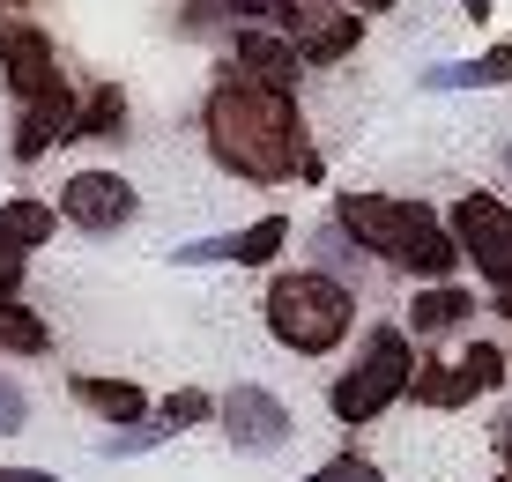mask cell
Wrapping results in <instances>:
<instances>
[{
	"label": "cell",
	"instance_id": "cell-1",
	"mask_svg": "<svg viewBox=\"0 0 512 482\" xmlns=\"http://www.w3.org/2000/svg\"><path fill=\"white\" fill-rule=\"evenodd\" d=\"M201 134L208 156H216L231 178L245 186H282V178H320V156L305 141V119H297V97H275V89L223 75L201 104Z\"/></svg>",
	"mask_w": 512,
	"mask_h": 482
},
{
	"label": "cell",
	"instance_id": "cell-2",
	"mask_svg": "<svg viewBox=\"0 0 512 482\" xmlns=\"http://www.w3.org/2000/svg\"><path fill=\"white\" fill-rule=\"evenodd\" d=\"M334 223L372 260L401 267V275H416V282H453V267H461V245H453L446 216H431L423 201H401V193H342V201H334Z\"/></svg>",
	"mask_w": 512,
	"mask_h": 482
},
{
	"label": "cell",
	"instance_id": "cell-3",
	"mask_svg": "<svg viewBox=\"0 0 512 482\" xmlns=\"http://www.w3.org/2000/svg\"><path fill=\"white\" fill-rule=\"evenodd\" d=\"M268 334L290 356H327L349 342V319H357V290L327 267H282L268 282Z\"/></svg>",
	"mask_w": 512,
	"mask_h": 482
},
{
	"label": "cell",
	"instance_id": "cell-4",
	"mask_svg": "<svg viewBox=\"0 0 512 482\" xmlns=\"http://www.w3.org/2000/svg\"><path fill=\"white\" fill-rule=\"evenodd\" d=\"M409 379H416L409 334H401V327H372L364 356L327 386V408H334V423H372V416H386V408L409 394Z\"/></svg>",
	"mask_w": 512,
	"mask_h": 482
},
{
	"label": "cell",
	"instance_id": "cell-5",
	"mask_svg": "<svg viewBox=\"0 0 512 482\" xmlns=\"http://www.w3.org/2000/svg\"><path fill=\"white\" fill-rule=\"evenodd\" d=\"M446 230H453V245H461V260H475V275L498 297H512V208L498 193H461Z\"/></svg>",
	"mask_w": 512,
	"mask_h": 482
},
{
	"label": "cell",
	"instance_id": "cell-6",
	"mask_svg": "<svg viewBox=\"0 0 512 482\" xmlns=\"http://www.w3.org/2000/svg\"><path fill=\"white\" fill-rule=\"evenodd\" d=\"M505 349L498 342H468L461 356H446V364H416V379H409V394L423 408H468L475 394H498L505 386Z\"/></svg>",
	"mask_w": 512,
	"mask_h": 482
},
{
	"label": "cell",
	"instance_id": "cell-7",
	"mask_svg": "<svg viewBox=\"0 0 512 482\" xmlns=\"http://www.w3.org/2000/svg\"><path fill=\"white\" fill-rule=\"evenodd\" d=\"M216 416H223V438L238 445V453H282L297 431V416H290V401L268 394V386H253V379H238L231 394L216 401Z\"/></svg>",
	"mask_w": 512,
	"mask_h": 482
},
{
	"label": "cell",
	"instance_id": "cell-8",
	"mask_svg": "<svg viewBox=\"0 0 512 482\" xmlns=\"http://www.w3.org/2000/svg\"><path fill=\"white\" fill-rule=\"evenodd\" d=\"M282 38L297 45L305 67H334V60H349V52L364 45V15L342 8V0H297L290 23H282Z\"/></svg>",
	"mask_w": 512,
	"mask_h": 482
},
{
	"label": "cell",
	"instance_id": "cell-9",
	"mask_svg": "<svg viewBox=\"0 0 512 482\" xmlns=\"http://www.w3.org/2000/svg\"><path fill=\"white\" fill-rule=\"evenodd\" d=\"M134 216H141V193L119 171H75V178H60V223L104 238V230H119Z\"/></svg>",
	"mask_w": 512,
	"mask_h": 482
},
{
	"label": "cell",
	"instance_id": "cell-10",
	"mask_svg": "<svg viewBox=\"0 0 512 482\" xmlns=\"http://www.w3.org/2000/svg\"><path fill=\"white\" fill-rule=\"evenodd\" d=\"M282 238H290V223L282 216H260L245 230H223V238H193V245H171V260L179 267H268L282 253Z\"/></svg>",
	"mask_w": 512,
	"mask_h": 482
},
{
	"label": "cell",
	"instance_id": "cell-11",
	"mask_svg": "<svg viewBox=\"0 0 512 482\" xmlns=\"http://www.w3.org/2000/svg\"><path fill=\"white\" fill-rule=\"evenodd\" d=\"M0 82H8L23 104H38V97L60 89V60H52V38L38 23H8L0 30Z\"/></svg>",
	"mask_w": 512,
	"mask_h": 482
},
{
	"label": "cell",
	"instance_id": "cell-12",
	"mask_svg": "<svg viewBox=\"0 0 512 482\" xmlns=\"http://www.w3.org/2000/svg\"><path fill=\"white\" fill-rule=\"evenodd\" d=\"M231 75L275 89V97H297L305 60H297V45L282 38V30H238V38H231Z\"/></svg>",
	"mask_w": 512,
	"mask_h": 482
},
{
	"label": "cell",
	"instance_id": "cell-13",
	"mask_svg": "<svg viewBox=\"0 0 512 482\" xmlns=\"http://www.w3.org/2000/svg\"><path fill=\"white\" fill-rule=\"evenodd\" d=\"M75 119H82V104H75V89H52V97L38 104H23V127H15V156L23 164H38L45 149H60V141H75Z\"/></svg>",
	"mask_w": 512,
	"mask_h": 482
},
{
	"label": "cell",
	"instance_id": "cell-14",
	"mask_svg": "<svg viewBox=\"0 0 512 482\" xmlns=\"http://www.w3.org/2000/svg\"><path fill=\"white\" fill-rule=\"evenodd\" d=\"M468 319H475V290H461V282H431V290H416V305H409L416 342H438V334L468 327Z\"/></svg>",
	"mask_w": 512,
	"mask_h": 482
},
{
	"label": "cell",
	"instance_id": "cell-15",
	"mask_svg": "<svg viewBox=\"0 0 512 482\" xmlns=\"http://www.w3.org/2000/svg\"><path fill=\"white\" fill-rule=\"evenodd\" d=\"M75 401L97 408L104 423H141L149 416V394H141L134 379H90V371H75Z\"/></svg>",
	"mask_w": 512,
	"mask_h": 482
},
{
	"label": "cell",
	"instance_id": "cell-16",
	"mask_svg": "<svg viewBox=\"0 0 512 482\" xmlns=\"http://www.w3.org/2000/svg\"><path fill=\"white\" fill-rule=\"evenodd\" d=\"M52 230H60V208H45V201H8L0 208V245L8 253H38V245H52Z\"/></svg>",
	"mask_w": 512,
	"mask_h": 482
},
{
	"label": "cell",
	"instance_id": "cell-17",
	"mask_svg": "<svg viewBox=\"0 0 512 482\" xmlns=\"http://www.w3.org/2000/svg\"><path fill=\"white\" fill-rule=\"evenodd\" d=\"M75 134H97V141L127 134V89H119V82H97L90 97H82V119H75Z\"/></svg>",
	"mask_w": 512,
	"mask_h": 482
},
{
	"label": "cell",
	"instance_id": "cell-18",
	"mask_svg": "<svg viewBox=\"0 0 512 482\" xmlns=\"http://www.w3.org/2000/svg\"><path fill=\"white\" fill-rule=\"evenodd\" d=\"M45 349H52L45 319L30 305H8V297H0V356H45Z\"/></svg>",
	"mask_w": 512,
	"mask_h": 482
},
{
	"label": "cell",
	"instance_id": "cell-19",
	"mask_svg": "<svg viewBox=\"0 0 512 482\" xmlns=\"http://www.w3.org/2000/svg\"><path fill=\"white\" fill-rule=\"evenodd\" d=\"M164 438H171V423H127V431H112L97 453L104 460H134V453H149V445H164Z\"/></svg>",
	"mask_w": 512,
	"mask_h": 482
},
{
	"label": "cell",
	"instance_id": "cell-20",
	"mask_svg": "<svg viewBox=\"0 0 512 482\" xmlns=\"http://www.w3.org/2000/svg\"><path fill=\"white\" fill-rule=\"evenodd\" d=\"M156 416H164L171 431H186V423H208V416H216V401H208L201 386H179V394H164V408H156Z\"/></svg>",
	"mask_w": 512,
	"mask_h": 482
},
{
	"label": "cell",
	"instance_id": "cell-21",
	"mask_svg": "<svg viewBox=\"0 0 512 482\" xmlns=\"http://www.w3.org/2000/svg\"><path fill=\"white\" fill-rule=\"evenodd\" d=\"M305 482H386V475H379V460H364V453H334V460H320Z\"/></svg>",
	"mask_w": 512,
	"mask_h": 482
},
{
	"label": "cell",
	"instance_id": "cell-22",
	"mask_svg": "<svg viewBox=\"0 0 512 482\" xmlns=\"http://www.w3.org/2000/svg\"><path fill=\"white\" fill-rule=\"evenodd\" d=\"M231 0H186V8H179V30H186V38H208V30H223V23H231Z\"/></svg>",
	"mask_w": 512,
	"mask_h": 482
},
{
	"label": "cell",
	"instance_id": "cell-23",
	"mask_svg": "<svg viewBox=\"0 0 512 482\" xmlns=\"http://www.w3.org/2000/svg\"><path fill=\"white\" fill-rule=\"evenodd\" d=\"M23 423H30V394L8 379V371H0V438H15Z\"/></svg>",
	"mask_w": 512,
	"mask_h": 482
},
{
	"label": "cell",
	"instance_id": "cell-24",
	"mask_svg": "<svg viewBox=\"0 0 512 482\" xmlns=\"http://www.w3.org/2000/svg\"><path fill=\"white\" fill-rule=\"evenodd\" d=\"M231 8L245 15V30H268V23H290L297 0H231Z\"/></svg>",
	"mask_w": 512,
	"mask_h": 482
},
{
	"label": "cell",
	"instance_id": "cell-25",
	"mask_svg": "<svg viewBox=\"0 0 512 482\" xmlns=\"http://www.w3.org/2000/svg\"><path fill=\"white\" fill-rule=\"evenodd\" d=\"M490 82H512V38L490 45L483 60H475V89H490Z\"/></svg>",
	"mask_w": 512,
	"mask_h": 482
},
{
	"label": "cell",
	"instance_id": "cell-26",
	"mask_svg": "<svg viewBox=\"0 0 512 482\" xmlns=\"http://www.w3.org/2000/svg\"><path fill=\"white\" fill-rule=\"evenodd\" d=\"M15 290H23V253L0 245V297H15Z\"/></svg>",
	"mask_w": 512,
	"mask_h": 482
},
{
	"label": "cell",
	"instance_id": "cell-27",
	"mask_svg": "<svg viewBox=\"0 0 512 482\" xmlns=\"http://www.w3.org/2000/svg\"><path fill=\"white\" fill-rule=\"evenodd\" d=\"M0 482H60V475H45V468H0Z\"/></svg>",
	"mask_w": 512,
	"mask_h": 482
},
{
	"label": "cell",
	"instance_id": "cell-28",
	"mask_svg": "<svg viewBox=\"0 0 512 482\" xmlns=\"http://www.w3.org/2000/svg\"><path fill=\"white\" fill-rule=\"evenodd\" d=\"M498 453H505V475H512V408L498 416Z\"/></svg>",
	"mask_w": 512,
	"mask_h": 482
},
{
	"label": "cell",
	"instance_id": "cell-29",
	"mask_svg": "<svg viewBox=\"0 0 512 482\" xmlns=\"http://www.w3.org/2000/svg\"><path fill=\"white\" fill-rule=\"evenodd\" d=\"M342 8H357V15H379V8H401V0H342Z\"/></svg>",
	"mask_w": 512,
	"mask_h": 482
},
{
	"label": "cell",
	"instance_id": "cell-30",
	"mask_svg": "<svg viewBox=\"0 0 512 482\" xmlns=\"http://www.w3.org/2000/svg\"><path fill=\"white\" fill-rule=\"evenodd\" d=\"M461 15H468V23H483V15H490V0H461Z\"/></svg>",
	"mask_w": 512,
	"mask_h": 482
},
{
	"label": "cell",
	"instance_id": "cell-31",
	"mask_svg": "<svg viewBox=\"0 0 512 482\" xmlns=\"http://www.w3.org/2000/svg\"><path fill=\"white\" fill-rule=\"evenodd\" d=\"M498 164H505V178H512V141H505V156H498Z\"/></svg>",
	"mask_w": 512,
	"mask_h": 482
},
{
	"label": "cell",
	"instance_id": "cell-32",
	"mask_svg": "<svg viewBox=\"0 0 512 482\" xmlns=\"http://www.w3.org/2000/svg\"><path fill=\"white\" fill-rule=\"evenodd\" d=\"M498 312H505V319H512V297H498Z\"/></svg>",
	"mask_w": 512,
	"mask_h": 482
},
{
	"label": "cell",
	"instance_id": "cell-33",
	"mask_svg": "<svg viewBox=\"0 0 512 482\" xmlns=\"http://www.w3.org/2000/svg\"><path fill=\"white\" fill-rule=\"evenodd\" d=\"M0 8H15V0H0Z\"/></svg>",
	"mask_w": 512,
	"mask_h": 482
},
{
	"label": "cell",
	"instance_id": "cell-34",
	"mask_svg": "<svg viewBox=\"0 0 512 482\" xmlns=\"http://www.w3.org/2000/svg\"><path fill=\"white\" fill-rule=\"evenodd\" d=\"M498 482H512V475H498Z\"/></svg>",
	"mask_w": 512,
	"mask_h": 482
}]
</instances>
